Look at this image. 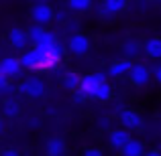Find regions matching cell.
<instances>
[{
    "label": "cell",
    "instance_id": "obj_1",
    "mask_svg": "<svg viewBox=\"0 0 161 156\" xmlns=\"http://www.w3.org/2000/svg\"><path fill=\"white\" fill-rule=\"evenodd\" d=\"M63 57V47L59 43L51 47H33L23 53L20 57V65L29 71H45L53 69Z\"/></svg>",
    "mask_w": 161,
    "mask_h": 156
},
{
    "label": "cell",
    "instance_id": "obj_2",
    "mask_svg": "<svg viewBox=\"0 0 161 156\" xmlns=\"http://www.w3.org/2000/svg\"><path fill=\"white\" fill-rule=\"evenodd\" d=\"M80 91L86 95V99H96V102H108L112 98V87L106 81L104 73H90L80 79Z\"/></svg>",
    "mask_w": 161,
    "mask_h": 156
},
{
    "label": "cell",
    "instance_id": "obj_3",
    "mask_svg": "<svg viewBox=\"0 0 161 156\" xmlns=\"http://www.w3.org/2000/svg\"><path fill=\"white\" fill-rule=\"evenodd\" d=\"M19 89V93L20 95H25V98H31V99H39V98H43L45 95V81L41 77H27V79H23L20 81V85L16 87Z\"/></svg>",
    "mask_w": 161,
    "mask_h": 156
},
{
    "label": "cell",
    "instance_id": "obj_4",
    "mask_svg": "<svg viewBox=\"0 0 161 156\" xmlns=\"http://www.w3.org/2000/svg\"><path fill=\"white\" fill-rule=\"evenodd\" d=\"M31 18L35 20L37 27L45 28V24H49L55 18V10L49 2H35L31 6Z\"/></svg>",
    "mask_w": 161,
    "mask_h": 156
},
{
    "label": "cell",
    "instance_id": "obj_5",
    "mask_svg": "<svg viewBox=\"0 0 161 156\" xmlns=\"http://www.w3.org/2000/svg\"><path fill=\"white\" fill-rule=\"evenodd\" d=\"M129 79L135 87H145V85H149V81H151V69L145 63H135L130 73H129Z\"/></svg>",
    "mask_w": 161,
    "mask_h": 156
},
{
    "label": "cell",
    "instance_id": "obj_6",
    "mask_svg": "<svg viewBox=\"0 0 161 156\" xmlns=\"http://www.w3.org/2000/svg\"><path fill=\"white\" fill-rule=\"evenodd\" d=\"M67 51L71 55H75V57H82V55H86L90 51V39H88L84 33H75V35L69 37V41H67Z\"/></svg>",
    "mask_w": 161,
    "mask_h": 156
},
{
    "label": "cell",
    "instance_id": "obj_7",
    "mask_svg": "<svg viewBox=\"0 0 161 156\" xmlns=\"http://www.w3.org/2000/svg\"><path fill=\"white\" fill-rule=\"evenodd\" d=\"M118 122H120L122 130H126V132H130V130H141L143 126V118L139 116V112H135V109H120V113H118Z\"/></svg>",
    "mask_w": 161,
    "mask_h": 156
},
{
    "label": "cell",
    "instance_id": "obj_8",
    "mask_svg": "<svg viewBox=\"0 0 161 156\" xmlns=\"http://www.w3.org/2000/svg\"><path fill=\"white\" fill-rule=\"evenodd\" d=\"M129 140H130V132H126V130H122V128L110 130L108 136H106L108 146H110V148H114V150H122L126 144H129Z\"/></svg>",
    "mask_w": 161,
    "mask_h": 156
},
{
    "label": "cell",
    "instance_id": "obj_9",
    "mask_svg": "<svg viewBox=\"0 0 161 156\" xmlns=\"http://www.w3.org/2000/svg\"><path fill=\"white\" fill-rule=\"evenodd\" d=\"M20 71H23V65H20L19 57H4V59H0V75H4L6 79L16 77Z\"/></svg>",
    "mask_w": 161,
    "mask_h": 156
},
{
    "label": "cell",
    "instance_id": "obj_10",
    "mask_svg": "<svg viewBox=\"0 0 161 156\" xmlns=\"http://www.w3.org/2000/svg\"><path fill=\"white\" fill-rule=\"evenodd\" d=\"M8 43L14 49H19V51H27V45H29L27 31H23V28H19V27H12L10 31H8Z\"/></svg>",
    "mask_w": 161,
    "mask_h": 156
},
{
    "label": "cell",
    "instance_id": "obj_11",
    "mask_svg": "<svg viewBox=\"0 0 161 156\" xmlns=\"http://www.w3.org/2000/svg\"><path fill=\"white\" fill-rule=\"evenodd\" d=\"M135 63L129 61V59H120V61H114L112 65H110L108 69V75L110 77H125V75L130 73V69H133Z\"/></svg>",
    "mask_w": 161,
    "mask_h": 156
},
{
    "label": "cell",
    "instance_id": "obj_12",
    "mask_svg": "<svg viewBox=\"0 0 161 156\" xmlns=\"http://www.w3.org/2000/svg\"><path fill=\"white\" fill-rule=\"evenodd\" d=\"M143 51H145L147 57L151 59H161V37H151V39L145 41V45H143Z\"/></svg>",
    "mask_w": 161,
    "mask_h": 156
},
{
    "label": "cell",
    "instance_id": "obj_13",
    "mask_svg": "<svg viewBox=\"0 0 161 156\" xmlns=\"http://www.w3.org/2000/svg\"><path fill=\"white\" fill-rule=\"evenodd\" d=\"M122 156H145V146H143L141 140H137V138H130L129 144L125 146V148L120 150Z\"/></svg>",
    "mask_w": 161,
    "mask_h": 156
},
{
    "label": "cell",
    "instance_id": "obj_14",
    "mask_svg": "<svg viewBox=\"0 0 161 156\" xmlns=\"http://www.w3.org/2000/svg\"><path fill=\"white\" fill-rule=\"evenodd\" d=\"M65 140L55 136L47 142V156H65Z\"/></svg>",
    "mask_w": 161,
    "mask_h": 156
},
{
    "label": "cell",
    "instance_id": "obj_15",
    "mask_svg": "<svg viewBox=\"0 0 161 156\" xmlns=\"http://www.w3.org/2000/svg\"><path fill=\"white\" fill-rule=\"evenodd\" d=\"M126 8V2L125 0H106L102 2V14L104 16H112V14H118Z\"/></svg>",
    "mask_w": 161,
    "mask_h": 156
},
{
    "label": "cell",
    "instance_id": "obj_16",
    "mask_svg": "<svg viewBox=\"0 0 161 156\" xmlns=\"http://www.w3.org/2000/svg\"><path fill=\"white\" fill-rule=\"evenodd\" d=\"M45 28L43 27H37V24H33V27H29V31H27V39H29V43H33V47H37V45L41 43V39L45 37Z\"/></svg>",
    "mask_w": 161,
    "mask_h": 156
},
{
    "label": "cell",
    "instance_id": "obj_17",
    "mask_svg": "<svg viewBox=\"0 0 161 156\" xmlns=\"http://www.w3.org/2000/svg\"><path fill=\"white\" fill-rule=\"evenodd\" d=\"M2 113L4 118H16L20 113V103L14 102V99H6L2 105Z\"/></svg>",
    "mask_w": 161,
    "mask_h": 156
},
{
    "label": "cell",
    "instance_id": "obj_18",
    "mask_svg": "<svg viewBox=\"0 0 161 156\" xmlns=\"http://www.w3.org/2000/svg\"><path fill=\"white\" fill-rule=\"evenodd\" d=\"M80 75L78 73H74V71H67L65 75H63V87L65 89H71V91H75L80 87Z\"/></svg>",
    "mask_w": 161,
    "mask_h": 156
},
{
    "label": "cell",
    "instance_id": "obj_19",
    "mask_svg": "<svg viewBox=\"0 0 161 156\" xmlns=\"http://www.w3.org/2000/svg\"><path fill=\"white\" fill-rule=\"evenodd\" d=\"M141 47L143 45H139V43H135V41H129V43H125L122 45V53H125V59H135L139 53H141Z\"/></svg>",
    "mask_w": 161,
    "mask_h": 156
},
{
    "label": "cell",
    "instance_id": "obj_20",
    "mask_svg": "<svg viewBox=\"0 0 161 156\" xmlns=\"http://www.w3.org/2000/svg\"><path fill=\"white\" fill-rule=\"evenodd\" d=\"M69 8L74 12H86V10H90V8H92V2H90V0H71Z\"/></svg>",
    "mask_w": 161,
    "mask_h": 156
},
{
    "label": "cell",
    "instance_id": "obj_21",
    "mask_svg": "<svg viewBox=\"0 0 161 156\" xmlns=\"http://www.w3.org/2000/svg\"><path fill=\"white\" fill-rule=\"evenodd\" d=\"M71 99H74V103H84V102H86V95H84L80 89H75V91H74V98H71Z\"/></svg>",
    "mask_w": 161,
    "mask_h": 156
},
{
    "label": "cell",
    "instance_id": "obj_22",
    "mask_svg": "<svg viewBox=\"0 0 161 156\" xmlns=\"http://www.w3.org/2000/svg\"><path fill=\"white\" fill-rule=\"evenodd\" d=\"M84 156H104V152L100 148H88L86 152H84Z\"/></svg>",
    "mask_w": 161,
    "mask_h": 156
},
{
    "label": "cell",
    "instance_id": "obj_23",
    "mask_svg": "<svg viewBox=\"0 0 161 156\" xmlns=\"http://www.w3.org/2000/svg\"><path fill=\"white\" fill-rule=\"evenodd\" d=\"M153 77H155V81H157L159 85H161V63H159L157 67H155V71H153Z\"/></svg>",
    "mask_w": 161,
    "mask_h": 156
},
{
    "label": "cell",
    "instance_id": "obj_24",
    "mask_svg": "<svg viewBox=\"0 0 161 156\" xmlns=\"http://www.w3.org/2000/svg\"><path fill=\"white\" fill-rule=\"evenodd\" d=\"M0 156H20L16 150H12V148H6V150H2V154Z\"/></svg>",
    "mask_w": 161,
    "mask_h": 156
},
{
    "label": "cell",
    "instance_id": "obj_25",
    "mask_svg": "<svg viewBox=\"0 0 161 156\" xmlns=\"http://www.w3.org/2000/svg\"><path fill=\"white\" fill-rule=\"evenodd\" d=\"M145 156H161L157 150H149V152H145Z\"/></svg>",
    "mask_w": 161,
    "mask_h": 156
},
{
    "label": "cell",
    "instance_id": "obj_26",
    "mask_svg": "<svg viewBox=\"0 0 161 156\" xmlns=\"http://www.w3.org/2000/svg\"><path fill=\"white\" fill-rule=\"evenodd\" d=\"M2 130H4V124H2V120H0V134H2Z\"/></svg>",
    "mask_w": 161,
    "mask_h": 156
},
{
    "label": "cell",
    "instance_id": "obj_27",
    "mask_svg": "<svg viewBox=\"0 0 161 156\" xmlns=\"http://www.w3.org/2000/svg\"><path fill=\"white\" fill-rule=\"evenodd\" d=\"M157 152H159V154H161V140H159V148H157Z\"/></svg>",
    "mask_w": 161,
    "mask_h": 156
}]
</instances>
